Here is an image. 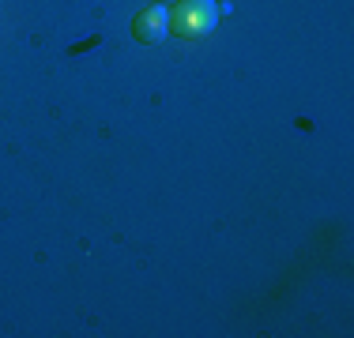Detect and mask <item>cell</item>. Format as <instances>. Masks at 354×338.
I'll list each match as a JSON object with an SVG mask.
<instances>
[{"instance_id": "cell-1", "label": "cell", "mask_w": 354, "mask_h": 338, "mask_svg": "<svg viewBox=\"0 0 354 338\" xmlns=\"http://www.w3.org/2000/svg\"><path fill=\"white\" fill-rule=\"evenodd\" d=\"M218 23V4L215 0H181L174 8V27L185 38H200V34H212Z\"/></svg>"}, {"instance_id": "cell-2", "label": "cell", "mask_w": 354, "mask_h": 338, "mask_svg": "<svg viewBox=\"0 0 354 338\" xmlns=\"http://www.w3.org/2000/svg\"><path fill=\"white\" fill-rule=\"evenodd\" d=\"M132 34H136L143 46H158V41L170 34V12H166L162 4L143 8V12L136 15V23H132Z\"/></svg>"}]
</instances>
